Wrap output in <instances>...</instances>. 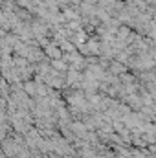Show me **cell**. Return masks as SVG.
I'll use <instances>...</instances> for the list:
<instances>
[{
	"label": "cell",
	"mask_w": 156,
	"mask_h": 158,
	"mask_svg": "<svg viewBox=\"0 0 156 158\" xmlns=\"http://www.w3.org/2000/svg\"><path fill=\"white\" fill-rule=\"evenodd\" d=\"M46 53H48L50 57H55V59H61V52H59V48H57V44H48V48H46Z\"/></svg>",
	"instance_id": "cell-1"
}]
</instances>
